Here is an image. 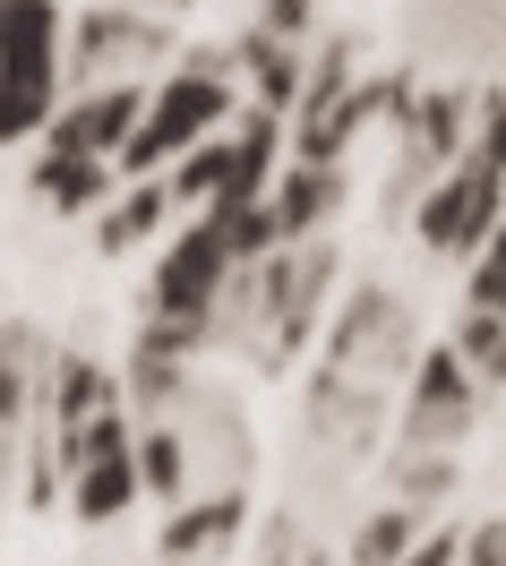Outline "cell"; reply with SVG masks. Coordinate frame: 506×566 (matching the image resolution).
<instances>
[{
	"label": "cell",
	"mask_w": 506,
	"mask_h": 566,
	"mask_svg": "<svg viewBox=\"0 0 506 566\" xmlns=\"http://www.w3.org/2000/svg\"><path fill=\"white\" fill-rule=\"evenodd\" d=\"M52 112H61V9L0 0V146L43 138Z\"/></svg>",
	"instance_id": "cell-1"
},
{
	"label": "cell",
	"mask_w": 506,
	"mask_h": 566,
	"mask_svg": "<svg viewBox=\"0 0 506 566\" xmlns=\"http://www.w3.org/2000/svg\"><path fill=\"white\" fill-rule=\"evenodd\" d=\"M223 120H232V86L215 70H181L138 104V129L120 138V164L129 172H164V164H181L189 146H207Z\"/></svg>",
	"instance_id": "cell-2"
},
{
	"label": "cell",
	"mask_w": 506,
	"mask_h": 566,
	"mask_svg": "<svg viewBox=\"0 0 506 566\" xmlns=\"http://www.w3.org/2000/svg\"><path fill=\"white\" fill-rule=\"evenodd\" d=\"M138 497V438L120 429V412H86L70 429V506L86 524H112Z\"/></svg>",
	"instance_id": "cell-3"
},
{
	"label": "cell",
	"mask_w": 506,
	"mask_h": 566,
	"mask_svg": "<svg viewBox=\"0 0 506 566\" xmlns=\"http://www.w3.org/2000/svg\"><path fill=\"white\" fill-rule=\"evenodd\" d=\"M498 214H506V172L472 155V164H455V172L421 198V241L446 249V258H472V249L489 241V223H498Z\"/></svg>",
	"instance_id": "cell-4"
},
{
	"label": "cell",
	"mask_w": 506,
	"mask_h": 566,
	"mask_svg": "<svg viewBox=\"0 0 506 566\" xmlns=\"http://www.w3.org/2000/svg\"><path fill=\"white\" fill-rule=\"evenodd\" d=\"M223 283H232V249H223V232H215V223H189L181 241L155 258V318L198 335V318L223 301Z\"/></svg>",
	"instance_id": "cell-5"
},
{
	"label": "cell",
	"mask_w": 506,
	"mask_h": 566,
	"mask_svg": "<svg viewBox=\"0 0 506 566\" xmlns=\"http://www.w3.org/2000/svg\"><path fill=\"white\" fill-rule=\"evenodd\" d=\"M138 86H95V95H77V104H61L52 120H43V146H61V155H120V138L138 129Z\"/></svg>",
	"instance_id": "cell-6"
},
{
	"label": "cell",
	"mask_w": 506,
	"mask_h": 566,
	"mask_svg": "<svg viewBox=\"0 0 506 566\" xmlns=\"http://www.w3.org/2000/svg\"><path fill=\"white\" fill-rule=\"evenodd\" d=\"M275 155H284V129H275V112L257 104L232 138H223V172H215V207H257L266 189H275Z\"/></svg>",
	"instance_id": "cell-7"
},
{
	"label": "cell",
	"mask_w": 506,
	"mask_h": 566,
	"mask_svg": "<svg viewBox=\"0 0 506 566\" xmlns=\"http://www.w3.org/2000/svg\"><path fill=\"white\" fill-rule=\"evenodd\" d=\"M472 412V369L455 353L421 360V387H412V438H455Z\"/></svg>",
	"instance_id": "cell-8"
},
{
	"label": "cell",
	"mask_w": 506,
	"mask_h": 566,
	"mask_svg": "<svg viewBox=\"0 0 506 566\" xmlns=\"http://www.w3.org/2000/svg\"><path fill=\"white\" fill-rule=\"evenodd\" d=\"M335 207V164H292L284 180H275V198H266V214H275V241H301L318 214Z\"/></svg>",
	"instance_id": "cell-9"
},
{
	"label": "cell",
	"mask_w": 506,
	"mask_h": 566,
	"mask_svg": "<svg viewBox=\"0 0 506 566\" xmlns=\"http://www.w3.org/2000/svg\"><path fill=\"white\" fill-rule=\"evenodd\" d=\"M35 189H43V207L52 214H95L104 207V155H43L35 164Z\"/></svg>",
	"instance_id": "cell-10"
},
{
	"label": "cell",
	"mask_w": 506,
	"mask_h": 566,
	"mask_svg": "<svg viewBox=\"0 0 506 566\" xmlns=\"http://www.w3.org/2000/svg\"><path fill=\"white\" fill-rule=\"evenodd\" d=\"M164 207H172V189H164L155 172H138V189H129V198H120V207H112L104 223H95V241H104L112 258H120V249H138L146 232L164 223Z\"/></svg>",
	"instance_id": "cell-11"
},
{
	"label": "cell",
	"mask_w": 506,
	"mask_h": 566,
	"mask_svg": "<svg viewBox=\"0 0 506 566\" xmlns=\"http://www.w3.org/2000/svg\"><path fill=\"white\" fill-rule=\"evenodd\" d=\"M138 52H164V27H146V18H86V27H77V61H86V70L138 61Z\"/></svg>",
	"instance_id": "cell-12"
},
{
	"label": "cell",
	"mask_w": 506,
	"mask_h": 566,
	"mask_svg": "<svg viewBox=\"0 0 506 566\" xmlns=\"http://www.w3.org/2000/svg\"><path fill=\"white\" fill-rule=\"evenodd\" d=\"M232 524H241V497H215V506H189L181 524L164 532V558H172V566H181V558H198V549H215V541H223Z\"/></svg>",
	"instance_id": "cell-13"
},
{
	"label": "cell",
	"mask_w": 506,
	"mask_h": 566,
	"mask_svg": "<svg viewBox=\"0 0 506 566\" xmlns=\"http://www.w3.org/2000/svg\"><path fill=\"white\" fill-rule=\"evenodd\" d=\"M181 481H189L181 438H172V429H146V438H138V490H155V497H181Z\"/></svg>",
	"instance_id": "cell-14"
},
{
	"label": "cell",
	"mask_w": 506,
	"mask_h": 566,
	"mask_svg": "<svg viewBox=\"0 0 506 566\" xmlns=\"http://www.w3.org/2000/svg\"><path fill=\"white\" fill-rule=\"evenodd\" d=\"M86 412H112V378H104V369H95V360H61V421H86Z\"/></svg>",
	"instance_id": "cell-15"
},
{
	"label": "cell",
	"mask_w": 506,
	"mask_h": 566,
	"mask_svg": "<svg viewBox=\"0 0 506 566\" xmlns=\"http://www.w3.org/2000/svg\"><path fill=\"white\" fill-rule=\"evenodd\" d=\"M455 360H464L472 378H506V318H498V310H472L464 344H455Z\"/></svg>",
	"instance_id": "cell-16"
},
{
	"label": "cell",
	"mask_w": 506,
	"mask_h": 566,
	"mask_svg": "<svg viewBox=\"0 0 506 566\" xmlns=\"http://www.w3.org/2000/svg\"><path fill=\"white\" fill-rule=\"evenodd\" d=\"M472 310H498L506 318V214L489 223V241L472 249Z\"/></svg>",
	"instance_id": "cell-17"
},
{
	"label": "cell",
	"mask_w": 506,
	"mask_h": 566,
	"mask_svg": "<svg viewBox=\"0 0 506 566\" xmlns=\"http://www.w3.org/2000/svg\"><path fill=\"white\" fill-rule=\"evenodd\" d=\"M250 70H257V86H266V112H284L292 86H301V61H292L275 35H257V43H250Z\"/></svg>",
	"instance_id": "cell-18"
},
{
	"label": "cell",
	"mask_w": 506,
	"mask_h": 566,
	"mask_svg": "<svg viewBox=\"0 0 506 566\" xmlns=\"http://www.w3.org/2000/svg\"><path fill=\"white\" fill-rule=\"evenodd\" d=\"M412 532H421V524H412L403 506H396V515H378V524L361 532V549H352V566H396L403 549H412Z\"/></svg>",
	"instance_id": "cell-19"
},
{
	"label": "cell",
	"mask_w": 506,
	"mask_h": 566,
	"mask_svg": "<svg viewBox=\"0 0 506 566\" xmlns=\"http://www.w3.org/2000/svg\"><path fill=\"white\" fill-rule=\"evenodd\" d=\"M215 172H223V146H189V155H181V180H172V198H207V207H215Z\"/></svg>",
	"instance_id": "cell-20"
},
{
	"label": "cell",
	"mask_w": 506,
	"mask_h": 566,
	"mask_svg": "<svg viewBox=\"0 0 506 566\" xmlns=\"http://www.w3.org/2000/svg\"><path fill=\"white\" fill-rule=\"evenodd\" d=\"M18 412H27V353L0 344V429H18Z\"/></svg>",
	"instance_id": "cell-21"
},
{
	"label": "cell",
	"mask_w": 506,
	"mask_h": 566,
	"mask_svg": "<svg viewBox=\"0 0 506 566\" xmlns=\"http://www.w3.org/2000/svg\"><path fill=\"white\" fill-rule=\"evenodd\" d=\"M464 558V532H412V549L396 566H455Z\"/></svg>",
	"instance_id": "cell-22"
},
{
	"label": "cell",
	"mask_w": 506,
	"mask_h": 566,
	"mask_svg": "<svg viewBox=\"0 0 506 566\" xmlns=\"http://www.w3.org/2000/svg\"><path fill=\"white\" fill-rule=\"evenodd\" d=\"M481 164H498V172H506V95L481 104Z\"/></svg>",
	"instance_id": "cell-23"
},
{
	"label": "cell",
	"mask_w": 506,
	"mask_h": 566,
	"mask_svg": "<svg viewBox=\"0 0 506 566\" xmlns=\"http://www.w3.org/2000/svg\"><path fill=\"white\" fill-rule=\"evenodd\" d=\"M455 566H506V524L464 532V558H455Z\"/></svg>",
	"instance_id": "cell-24"
}]
</instances>
